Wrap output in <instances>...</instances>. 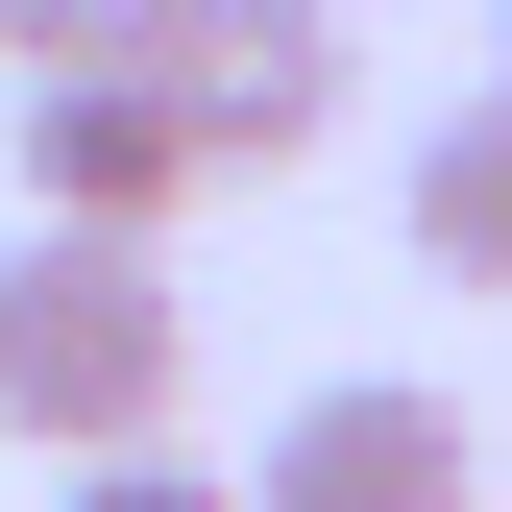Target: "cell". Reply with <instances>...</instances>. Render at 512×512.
<instances>
[{
	"label": "cell",
	"instance_id": "6da1fadb",
	"mask_svg": "<svg viewBox=\"0 0 512 512\" xmlns=\"http://www.w3.org/2000/svg\"><path fill=\"white\" fill-rule=\"evenodd\" d=\"M171 415H196V293L147 244L25 220L0 244V439L25 464H98V439H171Z\"/></svg>",
	"mask_w": 512,
	"mask_h": 512
},
{
	"label": "cell",
	"instance_id": "7a4b0ae2",
	"mask_svg": "<svg viewBox=\"0 0 512 512\" xmlns=\"http://www.w3.org/2000/svg\"><path fill=\"white\" fill-rule=\"evenodd\" d=\"M147 74H171V147L196 171H293V147H342L366 49H342V0H171Z\"/></svg>",
	"mask_w": 512,
	"mask_h": 512
},
{
	"label": "cell",
	"instance_id": "3957f363",
	"mask_svg": "<svg viewBox=\"0 0 512 512\" xmlns=\"http://www.w3.org/2000/svg\"><path fill=\"white\" fill-rule=\"evenodd\" d=\"M220 488L244 512H464L488 439H464V391H415V366H342V391H293L269 464H220Z\"/></svg>",
	"mask_w": 512,
	"mask_h": 512
},
{
	"label": "cell",
	"instance_id": "277c9868",
	"mask_svg": "<svg viewBox=\"0 0 512 512\" xmlns=\"http://www.w3.org/2000/svg\"><path fill=\"white\" fill-rule=\"evenodd\" d=\"M0 147H25V220H74V244H171V196H220L196 147H171V74H25L0 98Z\"/></svg>",
	"mask_w": 512,
	"mask_h": 512
},
{
	"label": "cell",
	"instance_id": "5b68a950",
	"mask_svg": "<svg viewBox=\"0 0 512 512\" xmlns=\"http://www.w3.org/2000/svg\"><path fill=\"white\" fill-rule=\"evenodd\" d=\"M415 269H464V293H512V98H464L415 147Z\"/></svg>",
	"mask_w": 512,
	"mask_h": 512
},
{
	"label": "cell",
	"instance_id": "8992f818",
	"mask_svg": "<svg viewBox=\"0 0 512 512\" xmlns=\"http://www.w3.org/2000/svg\"><path fill=\"white\" fill-rule=\"evenodd\" d=\"M147 25H171V0H0V74H98V49L147 74Z\"/></svg>",
	"mask_w": 512,
	"mask_h": 512
},
{
	"label": "cell",
	"instance_id": "52a82bcc",
	"mask_svg": "<svg viewBox=\"0 0 512 512\" xmlns=\"http://www.w3.org/2000/svg\"><path fill=\"white\" fill-rule=\"evenodd\" d=\"M49 512H244V488L196 464V439H98V464H74V488H49Z\"/></svg>",
	"mask_w": 512,
	"mask_h": 512
},
{
	"label": "cell",
	"instance_id": "ba28073f",
	"mask_svg": "<svg viewBox=\"0 0 512 512\" xmlns=\"http://www.w3.org/2000/svg\"><path fill=\"white\" fill-rule=\"evenodd\" d=\"M488 98H512V49H488Z\"/></svg>",
	"mask_w": 512,
	"mask_h": 512
}]
</instances>
